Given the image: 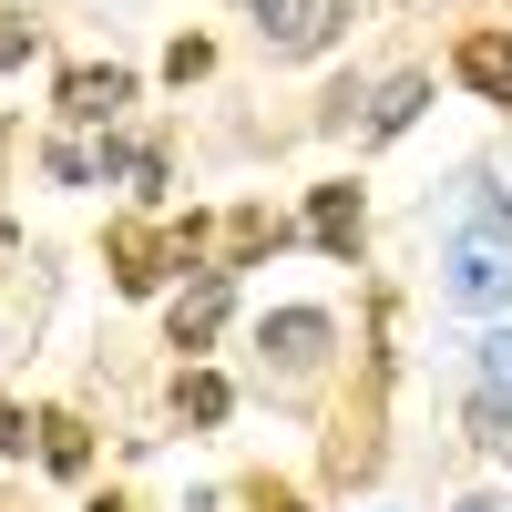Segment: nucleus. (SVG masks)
Wrapping results in <instances>:
<instances>
[{
    "instance_id": "nucleus-1",
    "label": "nucleus",
    "mask_w": 512,
    "mask_h": 512,
    "mask_svg": "<svg viewBox=\"0 0 512 512\" xmlns=\"http://www.w3.org/2000/svg\"><path fill=\"white\" fill-rule=\"evenodd\" d=\"M441 297L451 308H512V226H451Z\"/></svg>"
},
{
    "instance_id": "nucleus-2",
    "label": "nucleus",
    "mask_w": 512,
    "mask_h": 512,
    "mask_svg": "<svg viewBox=\"0 0 512 512\" xmlns=\"http://www.w3.org/2000/svg\"><path fill=\"white\" fill-rule=\"evenodd\" d=\"M328 338H338V328H328L318 308H277V318H267V338H256V349H267V369H277V379H318Z\"/></svg>"
},
{
    "instance_id": "nucleus-3",
    "label": "nucleus",
    "mask_w": 512,
    "mask_h": 512,
    "mask_svg": "<svg viewBox=\"0 0 512 512\" xmlns=\"http://www.w3.org/2000/svg\"><path fill=\"white\" fill-rule=\"evenodd\" d=\"M164 267H185L175 236H154V226H113V287H123V297H154Z\"/></svg>"
},
{
    "instance_id": "nucleus-4",
    "label": "nucleus",
    "mask_w": 512,
    "mask_h": 512,
    "mask_svg": "<svg viewBox=\"0 0 512 512\" xmlns=\"http://www.w3.org/2000/svg\"><path fill=\"white\" fill-rule=\"evenodd\" d=\"M246 11H256V31H267L277 41V52H318V41H328V0H246Z\"/></svg>"
},
{
    "instance_id": "nucleus-5",
    "label": "nucleus",
    "mask_w": 512,
    "mask_h": 512,
    "mask_svg": "<svg viewBox=\"0 0 512 512\" xmlns=\"http://www.w3.org/2000/svg\"><path fill=\"white\" fill-rule=\"evenodd\" d=\"M123 103H134V72H113V62H103V72H72V82H62V113H72V123H113Z\"/></svg>"
},
{
    "instance_id": "nucleus-6",
    "label": "nucleus",
    "mask_w": 512,
    "mask_h": 512,
    "mask_svg": "<svg viewBox=\"0 0 512 512\" xmlns=\"http://www.w3.org/2000/svg\"><path fill=\"white\" fill-rule=\"evenodd\" d=\"M461 82H472L482 103H512V31H472L461 41Z\"/></svg>"
},
{
    "instance_id": "nucleus-7",
    "label": "nucleus",
    "mask_w": 512,
    "mask_h": 512,
    "mask_svg": "<svg viewBox=\"0 0 512 512\" xmlns=\"http://www.w3.org/2000/svg\"><path fill=\"white\" fill-rule=\"evenodd\" d=\"M216 318H226V267H205L195 297H175V349H205V338H216Z\"/></svg>"
},
{
    "instance_id": "nucleus-8",
    "label": "nucleus",
    "mask_w": 512,
    "mask_h": 512,
    "mask_svg": "<svg viewBox=\"0 0 512 512\" xmlns=\"http://www.w3.org/2000/svg\"><path fill=\"white\" fill-rule=\"evenodd\" d=\"M308 236H318L328 256H349V246H359V185H318V205H308Z\"/></svg>"
},
{
    "instance_id": "nucleus-9",
    "label": "nucleus",
    "mask_w": 512,
    "mask_h": 512,
    "mask_svg": "<svg viewBox=\"0 0 512 512\" xmlns=\"http://www.w3.org/2000/svg\"><path fill=\"white\" fill-rule=\"evenodd\" d=\"M420 103H431V82H420V72H400L390 93L369 103V144H390V134H410V123H420Z\"/></svg>"
},
{
    "instance_id": "nucleus-10",
    "label": "nucleus",
    "mask_w": 512,
    "mask_h": 512,
    "mask_svg": "<svg viewBox=\"0 0 512 512\" xmlns=\"http://www.w3.org/2000/svg\"><path fill=\"white\" fill-rule=\"evenodd\" d=\"M451 226H512L502 185H492V175H461V185H451Z\"/></svg>"
},
{
    "instance_id": "nucleus-11",
    "label": "nucleus",
    "mask_w": 512,
    "mask_h": 512,
    "mask_svg": "<svg viewBox=\"0 0 512 512\" xmlns=\"http://www.w3.org/2000/svg\"><path fill=\"white\" fill-rule=\"evenodd\" d=\"M175 400H185V420H226V410H236V390H226L216 369H185V390H175Z\"/></svg>"
},
{
    "instance_id": "nucleus-12",
    "label": "nucleus",
    "mask_w": 512,
    "mask_h": 512,
    "mask_svg": "<svg viewBox=\"0 0 512 512\" xmlns=\"http://www.w3.org/2000/svg\"><path fill=\"white\" fill-rule=\"evenodd\" d=\"M41 431H52V441H41V451H52V472H82V461H93V441H82V420H41Z\"/></svg>"
},
{
    "instance_id": "nucleus-13",
    "label": "nucleus",
    "mask_w": 512,
    "mask_h": 512,
    "mask_svg": "<svg viewBox=\"0 0 512 512\" xmlns=\"http://www.w3.org/2000/svg\"><path fill=\"white\" fill-rule=\"evenodd\" d=\"M41 164H52V185H93V175H103V154H82V144H52Z\"/></svg>"
},
{
    "instance_id": "nucleus-14",
    "label": "nucleus",
    "mask_w": 512,
    "mask_h": 512,
    "mask_svg": "<svg viewBox=\"0 0 512 512\" xmlns=\"http://www.w3.org/2000/svg\"><path fill=\"white\" fill-rule=\"evenodd\" d=\"M482 390H512V328L482 338Z\"/></svg>"
},
{
    "instance_id": "nucleus-15",
    "label": "nucleus",
    "mask_w": 512,
    "mask_h": 512,
    "mask_svg": "<svg viewBox=\"0 0 512 512\" xmlns=\"http://www.w3.org/2000/svg\"><path fill=\"white\" fill-rule=\"evenodd\" d=\"M472 441H482V451H502V441H512V431H502V390H482V400H472Z\"/></svg>"
},
{
    "instance_id": "nucleus-16",
    "label": "nucleus",
    "mask_w": 512,
    "mask_h": 512,
    "mask_svg": "<svg viewBox=\"0 0 512 512\" xmlns=\"http://www.w3.org/2000/svg\"><path fill=\"white\" fill-rule=\"evenodd\" d=\"M31 431H41V420H21L11 400H0V451H31Z\"/></svg>"
},
{
    "instance_id": "nucleus-17",
    "label": "nucleus",
    "mask_w": 512,
    "mask_h": 512,
    "mask_svg": "<svg viewBox=\"0 0 512 512\" xmlns=\"http://www.w3.org/2000/svg\"><path fill=\"white\" fill-rule=\"evenodd\" d=\"M21 62H31V31H21V21H0V72H21Z\"/></svg>"
},
{
    "instance_id": "nucleus-18",
    "label": "nucleus",
    "mask_w": 512,
    "mask_h": 512,
    "mask_svg": "<svg viewBox=\"0 0 512 512\" xmlns=\"http://www.w3.org/2000/svg\"><path fill=\"white\" fill-rule=\"evenodd\" d=\"M0 267H11V226H0Z\"/></svg>"
},
{
    "instance_id": "nucleus-19",
    "label": "nucleus",
    "mask_w": 512,
    "mask_h": 512,
    "mask_svg": "<svg viewBox=\"0 0 512 512\" xmlns=\"http://www.w3.org/2000/svg\"><path fill=\"white\" fill-rule=\"evenodd\" d=\"M461 512H502V502H461Z\"/></svg>"
},
{
    "instance_id": "nucleus-20",
    "label": "nucleus",
    "mask_w": 512,
    "mask_h": 512,
    "mask_svg": "<svg viewBox=\"0 0 512 512\" xmlns=\"http://www.w3.org/2000/svg\"><path fill=\"white\" fill-rule=\"evenodd\" d=\"M267 512H297V502H287V492H277V502H267Z\"/></svg>"
},
{
    "instance_id": "nucleus-21",
    "label": "nucleus",
    "mask_w": 512,
    "mask_h": 512,
    "mask_svg": "<svg viewBox=\"0 0 512 512\" xmlns=\"http://www.w3.org/2000/svg\"><path fill=\"white\" fill-rule=\"evenodd\" d=\"M93 512H123V502H93Z\"/></svg>"
}]
</instances>
